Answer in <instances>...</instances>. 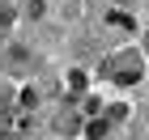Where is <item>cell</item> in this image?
Segmentation results:
<instances>
[{"label": "cell", "mask_w": 149, "mask_h": 140, "mask_svg": "<svg viewBox=\"0 0 149 140\" xmlns=\"http://www.w3.org/2000/svg\"><path fill=\"white\" fill-rule=\"evenodd\" d=\"M102 77H115L119 85H136L141 77H145V64H141V59L132 55V51H128V55H115V59H107V64H102Z\"/></svg>", "instance_id": "cell-1"}, {"label": "cell", "mask_w": 149, "mask_h": 140, "mask_svg": "<svg viewBox=\"0 0 149 140\" xmlns=\"http://www.w3.org/2000/svg\"><path fill=\"white\" fill-rule=\"evenodd\" d=\"M85 132H90V136H107V119H94Z\"/></svg>", "instance_id": "cell-5"}, {"label": "cell", "mask_w": 149, "mask_h": 140, "mask_svg": "<svg viewBox=\"0 0 149 140\" xmlns=\"http://www.w3.org/2000/svg\"><path fill=\"white\" fill-rule=\"evenodd\" d=\"M145 43H149V38H145Z\"/></svg>", "instance_id": "cell-8"}, {"label": "cell", "mask_w": 149, "mask_h": 140, "mask_svg": "<svg viewBox=\"0 0 149 140\" xmlns=\"http://www.w3.org/2000/svg\"><path fill=\"white\" fill-rule=\"evenodd\" d=\"M9 26H13V9L0 0V30H9Z\"/></svg>", "instance_id": "cell-4"}, {"label": "cell", "mask_w": 149, "mask_h": 140, "mask_svg": "<svg viewBox=\"0 0 149 140\" xmlns=\"http://www.w3.org/2000/svg\"><path fill=\"white\" fill-rule=\"evenodd\" d=\"M34 128V115H30V106L26 110H9V115L0 119V132H9V136H22V132Z\"/></svg>", "instance_id": "cell-2"}, {"label": "cell", "mask_w": 149, "mask_h": 140, "mask_svg": "<svg viewBox=\"0 0 149 140\" xmlns=\"http://www.w3.org/2000/svg\"><path fill=\"white\" fill-rule=\"evenodd\" d=\"M77 9H81V0H68V13H77Z\"/></svg>", "instance_id": "cell-6"}, {"label": "cell", "mask_w": 149, "mask_h": 140, "mask_svg": "<svg viewBox=\"0 0 149 140\" xmlns=\"http://www.w3.org/2000/svg\"><path fill=\"white\" fill-rule=\"evenodd\" d=\"M119 4H132V0H119Z\"/></svg>", "instance_id": "cell-7"}, {"label": "cell", "mask_w": 149, "mask_h": 140, "mask_svg": "<svg viewBox=\"0 0 149 140\" xmlns=\"http://www.w3.org/2000/svg\"><path fill=\"white\" fill-rule=\"evenodd\" d=\"M68 89H72V93L85 89V72H81V68H77V72H68Z\"/></svg>", "instance_id": "cell-3"}]
</instances>
